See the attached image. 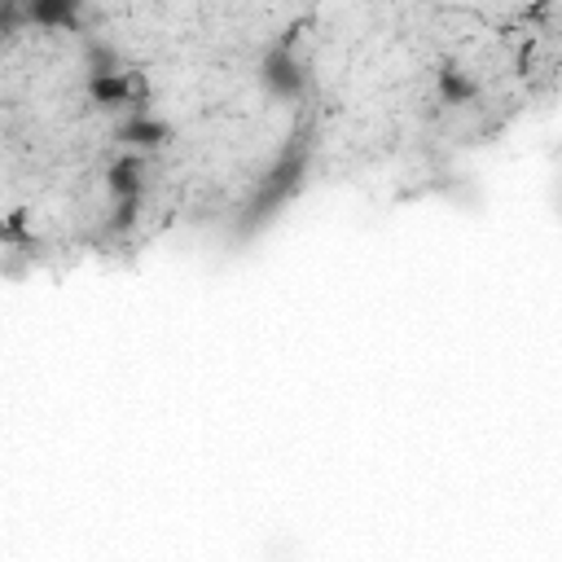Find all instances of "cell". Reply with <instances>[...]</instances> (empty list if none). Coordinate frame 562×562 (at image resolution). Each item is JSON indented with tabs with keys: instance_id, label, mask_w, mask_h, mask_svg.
I'll return each mask as SVG.
<instances>
[{
	"instance_id": "6",
	"label": "cell",
	"mask_w": 562,
	"mask_h": 562,
	"mask_svg": "<svg viewBox=\"0 0 562 562\" xmlns=\"http://www.w3.org/2000/svg\"><path fill=\"white\" fill-rule=\"evenodd\" d=\"M440 101L444 106H470L475 97H479V84L462 71V67H440Z\"/></svg>"
},
{
	"instance_id": "5",
	"label": "cell",
	"mask_w": 562,
	"mask_h": 562,
	"mask_svg": "<svg viewBox=\"0 0 562 562\" xmlns=\"http://www.w3.org/2000/svg\"><path fill=\"white\" fill-rule=\"evenodd\" d=\"M88 101L101 110H128V71H93Z\"/></svg>"
},
{
	"instance_id": "1",
	"label": "cell",
	"mask_w": 562,
	"mask_h": 562,
	"mask_svg": "<svg viewBox=\"0 0 562 562\" xmlns=\"http://www.w3.org/2000/svg\"><path fill=\"white\" fill-rule=\"evenodd\" d=\"M260 80H264L268 97H277V101H299V97L308 93V67H303V58H299V49H295V32H290L286 40H277V45L264 53Z\"/></svg>"
},
{
	"instance_id": "2",
	"label": "cell",
	"mask_w": 562,
	"mask_h": 562,
	"mask_svg": "<svg viewBox=\"0 0 562 562\" xmlns=\"http://www.w3.org/2000/svg\"><path fill=\"white\" fill-rule=\"evenodd\" d=\"M119 145L132 150V154H150V150H163L171 141V123L154 119L150 110H128V119L119 123Z\"/></svg>"
},
{
	"instance_id": "3",
	"label": "cell",
	"mask_w": 562,
	"mask_h": 562,
	"mask_svg": "<svg viewBox=\"0 0 562 562\" xmlns=\"http://www.w3.org/2000/svg\"><path fill=\"white\" fill-rule=\"evenodd\" d=\"M84 0H19V19L45 32H80Z\"/></svg>"
},
{
	"instance_id": "4",
	"label": "cell",
	"mask_w": 562,
	"mask_h": 562,
	"mask_svg": "<svg viewBox=\"0 0 562 562\" xmlns=\"http://www.w3.org/2000/svg\"><path fill=\"white\" fill-rule=\"evenodd\" d=\"M106 194H110L115 203L145 194V158H141V154L128 150V154H119V158L106 167Z\"/></svg>"
}]
</instances>
